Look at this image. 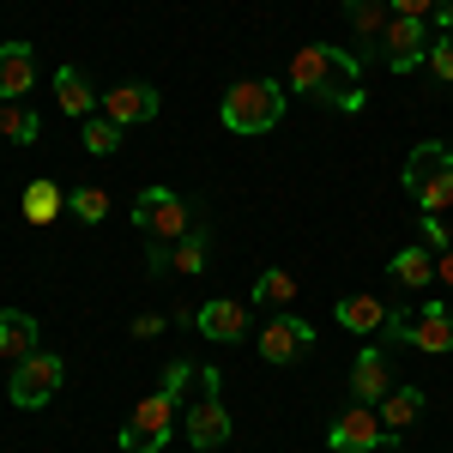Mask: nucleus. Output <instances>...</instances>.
<instances>
[{
    "label": "nucleus",
    "mask_w": 453,
    "mask_h": 453,
    "mask_svg": "<svg viewBox=\"0 0 453 453\" xmlns=\"http://www.w3.org/2000/svg\"><path fill=\"white\" fill-rule=\"evenodd\" d=\"M290 85L314 97V104H333L357 115V109L369 104V91H363V61L339 49V42H309V49H296V61H290Z\"/></svg>",
    "instance_id": "1"
},
{
    "label": "nucleus",
    "mask_w": 453,
    "mask_h": 453,
    "mask_svg": "<svg viewBox=\"0 0 453 453\" xmlns=\"http://www.w3.org/2000/svg\"><path fill=\"white\" fill-rule=\"evenodd\" d=\"M218 115H224L230 134H273L284 121V85H273V79H236L224 91Z\"/></svg>",
    "instance_id": "2"
},
{
    "label": "nucleus",
    "mask_w": 453,
    "mask_h": 453,
    "mask_svg": "<svg viewBox=\"0 0 453 453\" xmlns=\"http://www.w3.org/2000/svg\"><path fill=\"white\" fill-rule=\"evenodd\" d=\"M405 194L418 200V211H448L453 206V145L423 140L405 157Z\"/></svg>",
    "instance_id": "3"
},
{
    "label": "nucleus",
    "mask_w": 453,
    "mask_h": 453,
    "mask_svg": "<svg viewBox=\"0 0 453 453\" xmlns=\"http://www.w3.org/2000/svg\"><path fill=\"white\" fill-rule=\"evenodd\" d=\"M67 381V363L55 357V350H31L25 363H12V381H6V399L19 405V411H36V405H49L55 393Z\"/></svg>",
    "instance_id": "4"
},
{
    "label": "nucleus",
    "mask_w": 453,
    "mask_h": 453,
    "mask_svg": "<svg viewBox=\"0 0 453 453\" xmlns=\"http://www.w3.org/2000/svg\"><path fill=\"white\" fill-rule=\"evenodd\" d=\"M134 224H140L151 242H181L194 230V206L181 194H170V188H145L140 200H134Z\"/></svg>",
    "instance_id": "5"
},
{
    "label": "nucleus",
    "mask_w": 453,
    "mask_h": 453,
    "mask_svg": "<svg viewBox=\"0 0 453 453\" xmlns=\"http://www.w3.org/2000/svg\"><path fill=\"white\" fill-rule=\"evenodd\" d=\"M170 429H175V399H164V393H151V399H140L134 405V418L121 423V453H164L170 448Z\"/></svg>",
    "instance_id": "6"
},
{
    "label": "nucleus",
    "mask_w": 453,
    "mask_h": 453,
    "mask_svg": "<svg viewBox=\"0 0 453 453\" xmlns=\"http://www.w3.org/2000/svg\"><path fill=\"white\" fill-rule=\"evenodd\" d=\"M314 350V326L303 320V314L279 309L273 320H260V357L273 363V369H290V363H303Z\"/></svg>",
    "instance_id": "7"
},
{
    "label": "nucleus",
    "mask_w": 453,
    "mask_h": 453,
    "mask_svg": "<svg viewBox=\"0 0 453 453\" xmlns=\"http://www.w3.org/2000/svg\"><path fill=\"white\" fill-rule=\"evenodd\" d=\"M399 435L381 423V411H369V405H350L345 418L326 429V448L333 453H381V448H393Z\"/></svg>",
    "instance_id": "8"
},
{
    "label": "nucleus",
    "mask_w": 453,
    "mask_h": 453,
    "mask_svg": "<svg viewBox=\"0 0 453 453\" xmlns=\"http://www.w3.org/2000/svg\"><path fill=\"white\" fill-rule=\"evenodd\" d=\"M381 61H387V73H418L423 61H429V25L423 19H387V36H381Z\"/></svg>",
    "instance_id": "9"
},
{
    "label": "nucleus",
    "mask_w": 453,
    "mask_h": 453,
    "mask_svg": "<svg viewBox=\"0 0 453 453\" xmlns=\"http://www.w3.org/2000/svg\"><path fill=\"white\" fill-rule=\"evenodd\" d=\"M97 109H104L115 127H145V121H157L164 97H157V85H145V79H127V85H109Z\"/></svg>",
    "instance_id": "10"
},
{
    "label": "nucleus",
    "mask_w": 453,
    "mask_h": 453,
    "mask_svg": "<svg viewBox=\"0 0 453 453\" xmlns=\"http://www.w3.org/2000/svg\"><path fill=\"white\" fill-rule=\"evenodd\" d=\"M248 303H236V296H211V303H200L194 309V333H206L211 345H242L248 339Z\"/></svg>",
    "instance_id": "11"
},
{
    "label": "nucleus",
    "mask_w": 453,
    "mask_h": 453,
    "mask_svg": "<svg viewBox=\"0 0 453 453\" xmlns=\"http://www.w3.org/2000/svg\"><path fill=\"white\" fill-rule=\"evenodd\" d=\"M181 435H188L200 453L224 448V441H230V411H224V399H206V393H200V399L181 411Z\"/></svg>",
    "instance_id": "12"
},
{
    "label": "nucleus",
    "mask_w": 453,
    "mask_h": 453,
    "mask_svg": "<svg viewBox=\"0 0 453 453\" xmlns=\"http://www.w3.org/2000/svg\"><path fill=\"white\" fill-rule=\"evenodd\" d=\"M345 381H350V399H357V405H381L387 387H393V375H387V350L381 345H363Z\"/></svg>",
    "instance_id": "13"
},
{
    "label": "nucleus",
    "mask_w": 453,
    "mask_h": 453,
    "mask_svg": "<svg viewBox=\"0 0 453 453\" xmlns=\"http://www.w3.org/2000/svg\"><path fill=\"white\" fill-rule=\"evenodd\" d=\"M36 85V49L31 42H0V104H25Z\"/></svg>",
    "instance_id": "14"
},
{
    "label": "nucleus",
    "mask_w": 453,
    "mask_h": 453,
    "mask_svg": "<svg viewBox=\"0 0 453 453\" xmlns=\"http://www.w3.org/2000/svg\"><path fill=\"white\" fill-rule=\"evenodd\" d=\"M345 19H350V31H357V61H363V55H381L393 6H387V0H345Z\"/></svg>",
    "instance_id": "15"
},
{
    "label": "nucleus",
    "mask_w": 453,
    "mask_h": 453,
    "mask_svg": "<svg viewBox=\"0 0 453 453\" xmlns=\"http://www.w3.org/2000/svg\"><path fill=\"white\" fill-rule=\"evenodd\" d=\"M411 345L429 350V357L453 350V309L448 303H423L418 309V320H411Z\"/></svg>",
    "instance_id": "16"
},
{
    "label": "nucleus",
    "mask_w": 453,
    "mask_h": 453,
    "mask_svg": "<svg viewBox=\"0 0 453 453\" xmlns=\"http://www.w3.org/2000/svg\"><path fill=\"white\" fill-rule=\"evenodd\" d=\"M387 320V303L381 296H369V290H357V296H339V326H350V339H369V333H381Z\"/></svg>",
    "instance_id": "17"
},
{
    "label": "nucleus",
    "mask_w": 453,
    "mask_h": 453,
    "mask_svg": "<svg viewBox=\"0 0 453 453\" xmlns=\"http://www.w3.org/2000/svg\"><path fill=\"white\" fill-rule=\"evenodd\" d=\"M31 350H42L36 345V320L25 309H0V357L6 363H25Z\"/></svg>",
    "instance_id": "18"
},
{
    "label": "nucleus",
    "mask_w": 453,
    "mask_h": 453,
    "mask_svg": "<svg viewBox=\"0 0 453 453\" xmlns=\"http://www.w3.org/2000/svg\"><path fill=\"white\" fill-rule=\"evenodd\" d=\"M387 279L405 284V290H418V284L435 279V254H429L423 242H405L399 254H393V260H387Z\"/></svg>",
    "instance_id": "19"
},
{
    "label": "nucleus",
    "mask_w": 453,
    "mask_h": 453,
    "mask_svg": "<svg viewBox=\"0 0 453 453\" xmlns=\"http://www.w3.org/2000/svg\"><path fill=\"white\" fill-rule=\"evenodd\" d=\"M55 104H61V115H79V121H85V115H97L104 97L85 85V73H79V67H61V73H55Z\"/></svg>",
    "instance_id": "20"
},
{
    "label": "nucleus",
    "mask_w": 453,
    "mask_h": 453,
    "mask_svg": "<svg viewBox=\"0 0 453 453\" xmlns=\"http://www.w3.org/2000/svg\"><path fill=\"white\" fill-rule=\"evenodd\" d=\"M211 260V230L206 224H194L181 242H170V273H181V279H200Z\"/></svg>",
    "instance_id": "21"
},
{
    "label": "nucleus",
    "mask_w": 453,
    "mask_h": 453,
    "mask_svg": "<svg viewBox=\"0 0 453 453\" xmlns=\"http://www.w3.org/2000/svg\"><path fill=\"white\" fill-rule=\"evenodd\" d=\"M67 206V188L61 181H31L25 194H19V211H25V224H55V211Z\"/></svg>",
    "instance_id": "22"
},
{
    "label": "nucleus",
    "mask_w": 453,
    "mask_h": 453,
    "mask_svg": "<svg viewBox=\"0 0 453 453\" xmlns=\"http://www.w3.org/2000/svg\"><path fill=\"white\" fill-rule=\"evenodd\" d=\"M423 405H429V399H423L418 387H387V399H381V423L393 429V435H405V429L423 418Z\"/></svg>",
    "instance_id": "23"
},
{
    "label": "nucleus",
    "mask_w": 453,
    "mask_h": 453,
    "mask_svg": "<svg viewBox=\"0 0 453 453\" xmlns=\"http://www.w3.org/2000/svg\"><path fill=\"white\" fill-rule=\"evenodd\" d=\"M254 303H260V309H290V303H296V279H290L284 266H266V273L254 279Z\"/></svg>",
    "instance_id": "24"
},
{
    "label": "nucleus",
    "mask_w": 453,
    "mask_h": 453,
    "mask_svg": "<svg viewBox=\"0 0 453 453\" xmlns=\"http://www.w3.org/2000/svg\"><path fill=\"white\" fill-rule=\"evenodd\" d=\"M0 134L12 145H36V134H42V121H36L31 104H0Z\"/></svg>",
    "instance_id": "25"
},
{
    "label": "nucleus",
    "mask_w": 453,
    "mask_h": 453,
    "mask_svg": "<svg viewBox=\"0 0 453 453\" xmlns=\"http://www.w3.org/2000/svg\"><path fill=\"white\" fill-rule=\"evenodd\" d=\"M67 211L79 218V224H104V218H109V194L85 181V188H73V194H67Z\"/></svg>",
    "instance_id": "26"
},
{
    "label": "nucleus",
    "mask_w": 453,
    "mask_h": 453,
    "mask_svg": "<svg viewBox=\"0 0 453 453\" xmlns=\"http://www.w3.org/2000/svg\"><path fill=\"white\" fill-rule=\"evenodd\" d=\"M115 145H121V127H115L109 115H85V151H91V157H109Z\"/></svg>",
    "instance_id": "27"
},
{
    "label": "nucleus",
    "mask_w": 453,
    "mask_h": 453,
    "mask_svg": "<svg viewBox=\"0 0 453 453\" xmlns=\"http://www.w3.org/2000/svg\"><path fill=\"white\" fill-rule=\"evenodd\" d=\"M411 320H418V309H387L381 339H387V345H411Z\"/></svg>",
    "instance_id": "28"
},
{
    "label": "nucleus",
    "mask_w": 453,
    "mask_h": 453,
    "mask_svg": "<svg viewBox=\"0 0 453 453\" xmlns=\"http://www.w3.org/2000/svg\"><path fill=\"white\" fill-rule=\"evenodd\" d=\"M418 242L429 248V254H441V248H453L448 224H441V211H423V224H418Z\"/></svg>",
    "instance_id": "29"
},
{
    "label": "nucleus",
    "mask_w": 453,
    "mask_h": 453,
    "mask_svg": "<svg viewBox=\"0 0 453 453\" xmlns=\"http://www.w3.org/2000/svg\"><path fill=\"white\" fill-rule=\"evenodd\" d=\"M194 375H200V369H194V363H170V369H164V387H157V393H164V399H181V393H188V381H194Z\"/></svg>",
    "instance_id": "30"
},
{
    "label": "nucleus",
    "mask_w": 453,
    "mask_h": 453,
    "mask_svg": "<svg viewBox=\"0 0 453 453\" xmlns=\"http://www.w3.org/2000/svg\"><path fill=\"white\" fill-rule=\"evenodd\" d=\"M429 67H435V79L453 85V36H429Z\"/></svg>",
    "instance_id": "31"
},
{
    "label": "nucleus",
    "mask_w": 453,
    "mask_h": 453,
    "mask_svg": "<svg viewBox=\"0 0 453 453\" xmlns=\"http://www.w3.org/2000/svg\"><path fill=\"white\" fill-rule=\"evenodd\" d=\"M387 6H393L399 19H423V25H429V12H435V0H387Z\"/></svg>",
    "instance_id": "32"
},
{
    "label": "nucleus",
    "mask_w": 453,
    "mask_h": 453,
    "mask_svg": "<svg viewBox=\"0 0 453 453\" xmlns=\"http://www.w3.org/2000/svg\"><path fill=\"white\" fill-rule=\"evenodd\" d=\"M194 381H200V393H206V399H218V393H224V369H200Z\"/></svg>",
    "instance_id": "33"
},
{
    "label": "nucleus",
    "mask_w": 453,
    "mask_h": 453,
    "mask_svg": "<svg viewBox=\"0 0 453 453\" xmlns=\"http://www.w3.org/2000/svg\"><path fill=\"white\" fill-rule=\"evenodd\" d=\"M157 333H164V314H140L134 320V339H157Z\"/></svg>",
    "instance_id": "34"
},
{
    "label": "nucleus",
    "mask_w": 453,
    "mask_h": 453,
    "mask_svg": "<svg viewBox=\"0 0 453 453\" xmlns=\"http://www.w3.org/2000/svg\"><path fill=\"white\" fill-rule=\"evenodd\" d=\"M435 279L453 290V248H441V254H435Z\"/></svg>",
    "instance_id": "35"
}]
</instances>
